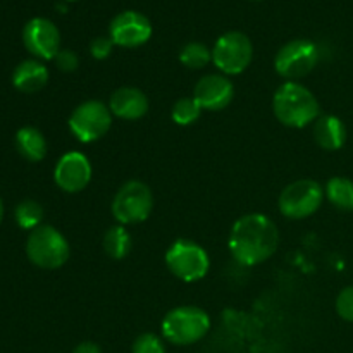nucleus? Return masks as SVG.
I'll return each mask as SVG.
<instances>
[{
	"label": "nucleus",
	"mask_w": 353,
	"mask_h": 353,
	"mask_svg": "<svg viewBox=\"0 0 353 353\" xmlns=\"http://www.w3.org/2000/svg\"><path fill=\"white\" fill-rule=\"evenodd\" d=\"M278 226L264 214H247L233 224L230 233L231 255L241 265H257L278 250Z\"/></svg>",
	"instance_id": "1"
},
{
	"label": "nucleus",
	"mask_w": 353,
	"mask_h": 353,
	"mask_svg": "<svg viewBox=\"0 0 353 353\" xmlns=\"http://www.w3.org/2000/svg\"><path fill=\"white\" fill-rule=\"evenodd\" d=\"M274 116L288 128H305L319 117V102L307 86L286 81L276 90L272 99Z\"/></svg>",
	"instance_id": "2"
},
{
	"label": "nucleus",
	"mask_w": 353,
	"mask_h": 353,
	"mask_svg": "<svg viewBox=\"0 0 353 353\" xmlns=\"http://www.w3.org/2000/svg\"><path fill=\"white\" fill-rule=\"evenodd\" d=\"M161 330L165 341L178 347H188L207 336L210 331V317L200 307L181 305L165 314Z\"/></svg>",
	"instance_id": "3"
},
{
	"label": "nucleus",
	"mask_w": 353,
	"mask_h": 353,
	"mask_svg": "<svg viewBox=\"0 0 353 353\" xmlns=\"http://www.w3.org/2000/svg\"><path fill=\"white\" fill-rule=\"evenodd\" d=\"M69 243L64 234L54 226L41 224L30 231L26 240V255L31 264L40 269H59L68 262Z\"/></svg>",
	"instance_id": "4"
},
{
	"label": "nucleus",
	"mask_w": 353,
	"mask_h": 353,
	"mask_svg": "<svg viewBox=\"0 0 353 353\" xmlns=\"http://www.w3.org/2000/svg\"><path fill=\"white\" fill-rule=\"evenodd\" d=\"M165 265L181 281L195 283L205 278L210 268V259L195 241L176 240L165 252Z\"/></svg>",
	"instance_id": "5"
},
{
	"label": "nucleus",
	"mask_w": 353,
	"mask_h": 353,
	"mask_svg": "<svg viewBox=\"0 0 353 353\" xmlns=\"http://www.w3.org/2000/svg\"><path fill=\"white\" fill-rule=\"evenodd\" d=\"M154 209V195L143 181H128L117 190L112 200V216L121 226L148 219Z\"/></svg>",
	"instance_id": "6"
},
{
	"label": "nucleus",
	"mask_w": 353,
	"mask_h": 353,
	"mask_svg": "<svg viewBox=\"0 0 353 353\" xmlns=\"http://www.w3.org/2000/svg\"><path fill=\"white\" fill-rule=\"evenodd\" d=\"M69 130L81 143H92L105 137L112 126V112L100 100H86L79 103L69 117Z\"/></svg>",
	"instance_id": "7"
},
{
	"label": "nucleus",
	"mask_w": 353,
	"mask_h": 353,
	"mask_svg": "<svg viewBox=\"0 0 353 353\" xmlns=\"http://www.w3.org/2000/svg\"><path fill=\"white\" fill-rule=\"evenodd\" d=\"M324 188L314 179H299L286 186L279 195V210L288 219H305L321 209Z\"/></svg>",
	"instance_id": "8"
},
{
	"label": "nucleus",
	"mask_w": 353,
	"mask_h": 353,
	"mask_svg": "<svg viewBox=\"0 0 353 353\" xmlns=\"http://www.w3.org/2000/svg\"><path fill=\"white\" fill-rule=\"evenodd\" d=\"M254 59V45L241 31H228L217 38L212 48V62L224 74H241Z\"/></svg>",
	"instance_id": "9"
},
{
	"label": "nucleus",
	"mask_w": 353,
	"mask_h": 353,
	"mask_svg": "<svg viewBox=\"0 0 353 353\" xmlns=\"http://www.w3.org/2000/svg\"><path fill=\"white\" fill-rule=\"evenodd\" d=\"M319 61L316 43L307 38H296L279 48L274 59V69L281 78L299 79L309 74Z\"/></svg>",
	"instance_id": "10"
},
{
	"label": "nucleus",
	"mask_w": 353,
	"mask_h": 353,
	"mask_svg": "<svg viewBox=\"0 0 353 353\" xmlns=\"http://www.w3.org/2000/svg\"><path fill=\"white\" fill-rule=\"evenodd\" d=\"M23 43L38 61H54L61 52V33L47 17H33L23 28Z\"/></svg>",
	"instance_id": "11"
},
{
	"label": "nucleus",
	"mask_w": 353,
	"mask_h": 353,
	"mask_svg": "<svg viewBox=\"0 0 353 353\" xmlns=\"http://www.w3.org/2000/svg\"><path fill=\"white\" fill-rule=\"evenodd\" d=\"M109 37L117 47H141L150 40L152 23L145 14L138 10H124L110 21Z\"/></svg>",
	"instance_id": "12"
},
{
	"label": "nucleus",
	"mask_w": 353,
	"mask_h": 353,
	"mask_svg": "<svg viewBox=\"0 0 353 353\" xmlns=\"http://www.w3.org/2000/svg\"><path fill=\"white\" fill-rule=\"evenodd\" d=\"M90 179H92V164L81 152H68L55 164L54 181L62 192H81L88 186Z\"/></svg>",
	"instance_id": "13"
},
{
	"label": "nucleus",
	"mask_w": 353,
	"mask_h": 353,
	"mask_svg": "<svg viewBox=\"0 0 353 353\" xmlns=\"http://www.w3.org/2000/svg\"><path fill=\"white\" fill-rule=\"evenodd\" d=\"M234 97V86L226 76L223 74H207L199 79L193 90V99L199 102L203 110L226 109Z\"/></svg>",
	"instance_id": "14"
},
{
	"label": "nucleus",
	"mask_w": 353,
	"mask_h": 353,
	"mask_svg": "<svg viewBox=\"0 0 353 353\" xmlns=\"http://www.w3.org/2000/svg\"><path fill=\"white\" fill-rule=\"evenodd\" d=\"M148 99L140 88L123 86L117 88L109 99V109L112 116L124 121L141 119L148 112Z\"/></svg>",
	"instance_id": "15"
},
{
	"label": "nucleus",
	"mask_w": 353,
	"mask_h": 353,
	"mask_svg": "<svg viewBox=\"0 0 353 353\" xmlns=\"http://www.w3.org/2000/svg\"><path fill=\"white\" fill-rule=\"evenodd\" d=\"M48 69L38 59H26L12 71V85L21 93H37L47 85Z\"/></svg>",
	"instance_id": "16"
},
{
	"label": "nucleus",
	"mask_w": 353,
	"mask_h": 353,
	"mask_svg": "<svg viewBox=\"0 0 353 353\" xmlns=\"http://www.w3.org/2000/svg\"><path fill=\"white\" fill-rule=\"evenodd\" d=\"M314 140L324 150H340L347 141V128L336 116H319L314 123Z\"/></svg>",
	"instance_id": "17"
},
{
	"label": "nucleus",
	"mask_w": 353,
	"mask_h": 353,
	"mask_svg": "<svg viewBox=\"0 0 353 353\" xmlns=\"http://www.w3.org/2000/svg\"><path fill=\"white\" fill-rule=\"evenodd\" d=\"M16 148L26 161L40 162L47 155V140L40 130L24 126L16 133Z\"/></svg>",
	"instance_id": "18"
},
{
	"label": "nucleus",
	"mask_w": 353,
	"mask_h": 353,
	"mask_svg": "<svg viewBox=\"0 0 353 353\" xmlns=\"http://www.w3.org/2000/svg\"><path fill=\"white\" fill-rule=\"evenodd\" d=\"M327 200L333 203L336 209L350 212L353 210V181L343 176H334L326 183L324 188Z\"/></svg>",
	"instance_id": "19"
},
{
	"label": "nucleus",
	"mask_w": 353,
	"mask_h": 353,
	"mask_svg": "<svg viewBox=\"0 0 353 353\" xmlns=\"http://www.w3.org/2000/svg\"><path fill=\"white\" fill-rule=\"evenodd\" d=\"M131 247H133V240L126 228L119 224V226H112L107 230L105 236H103V252L110 259L121 261L130 254Z\"/></svg>",
	"instance_id": "20"
},
{
	"label": "nucleus",
	"mask_w": 353,
	"mask_h": 353,
	"mask_svg": "<svg viewBox=\"0 0 353 353\" xmlns=\"http://www.w3.org/2000/svg\"><path fill=\"white\" fill-rule=\"evenodd\" d=\"M14 219L17 226L24 231H33L41 226L43 221V207L37 200H23L14 209Z\"/></svg>",
	"instance_id": "21"
},
{
	"label": "nucleus",
	"mask_w": 353,
	"mask_h": 353,
	"mask_svg": "<svg viewBox=\"0 0 353 353\" xmlns=\"http://www.w3.org/2000/svg\"><path fill=\"white\" fill-rule=\"evenodd\" d=\"M179 61L188 69H202L212 61V50L202 41H190L179 52Z\"/></svg>",
	"instance_id": "22"
},
{
	"label": "nucleus",
	"mask_w": 353,
	"mask_h": 353,
	"mask_svg": "<svg viewBox=\"0 0 353 353\" xmlns=\"http://www.w3.org/2000/svg\"><path fill=\"white\" fill-rule=\"evenodd\" d=\"M202 107L199 105L193 97H183L178 102L172 105L171 117L178 126H190V124L196 123L202 116Z\"/></svg>",
	"instance_id": "23"
},
{
	"label": "nucleus",
	"mask_w": 353,
	"mask_h": 353,
	"mask_svg": "<svg viewBox=\"0 0 353 353\" xmlns=\"http://www.w3.org/2000/svg\"><path fill=\"white\" fill-rule=\"evenodd\" d=\"M131 353H165L164 341L154 333H143L134 340Z\"/></svg>",
	"instance_id": "24"
},
{
	"label": "nucleus",
	"mask_w": 353,
	"mask_h": 353,
	"mask_svg": "<svg viewBox=\"0 0 353 353\" xmlns=\"http://www.w3.org/2000/svg\"><path fill=\"white\" fill-rule=\"evenodd\" d=\"M336 312L343 321L353 323V285L340 292L336 299Z\"/></svg>",
	"instance_id": "25"
},
{
	"label": "nucleus",
	"mask_w": 353,
	"mask_h": 353,
	"mask_svg": "<svg viewBox=\"0 0 353 353\" xmlns=\"http://www.w3.org/2000/svg\"><path fill=\"white\" fill-rule=\"evenodd\" d=\"M114 48V41L110 37H97L90 41V54L97 61H103V59L110 57Z\"/></svg>",
	"instance_id": "26"
},
{
	"label": "nucleus",
	"mask_w": 353,
	"mask_h": 353,
	"mask_svg": "<svg viewBox=\"0 0 353 353\" xmlns=\"http://www.w3.org/2000/svg\"><path fill=\"white\" fill-rule=\"evenodd\" d=\"M54 61L62 72H74L79 65L78 54L74 50H69V48H61Z\"/></svg>",
	"instance_id": "27"
},
{
	"label": "nucleus",
	"mask_w": 353,
	"mask_h": 353,
	"mask_svg": "<svg viewBox=\"0 0 353 353\" xmlns=\"http://www.w3.org/2000/svg\"><path fill=\"white\" fill-rule=\"evenodd\" d=\"M72 353H102V350H100L99 345L93 343V341H83V343H79L78 347L72 350Z\"/></svg>",
	"instance_id": "28"
},
{
	"label": "nucleus",
	"mask_w": 353,
	"mask_h": 353,
	"mask_svg": "<svg viewBox=\"0 0 353 353\" xmlns=\"http://www.w3.org/2000/svg\"><path fill=\"white\" fill-rule=\"evenodd\" d=\"M2 217H3V203H2V199H0V223H2Z\"/></svg>",
	"instance_id": "29"
},
{
	"label": "nucleus",
	"mask_w": 353,
	"mask_h": 353,
	"mask_svg": "<svg viewBox=\"0 0 353 353\" xmlns=\"http://www.w3.org/2000/svg\"><path fill=\"white\" fill-rule=\"evenodd\" d=\"M65 2H76V0H65Z\"/></svg>",
	"instance_id": "30"
}]
</instances>
